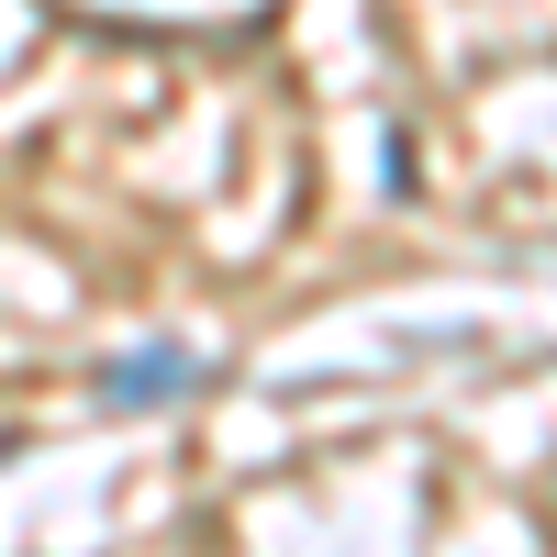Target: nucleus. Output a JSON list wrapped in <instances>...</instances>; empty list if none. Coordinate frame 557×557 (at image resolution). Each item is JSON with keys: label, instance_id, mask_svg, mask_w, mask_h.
Instances as JSON below:
<instances>
[{"label": "nucleus", "instance_id": "f257e3e1", "mask_svg": "<svg viewBox=\"0 0 557 557\" xmlns=\"http://www.w3.org/2000/svg\"><path fill=\"white\" fill-rule=\"evenodd\" d=\"M190 391H201V346H178V335L101 357V412H157V401H190Z\"/></svg>", "mask_w": 557, "mask_h": 557}, {"label": "nucleus", "instance_id": "f03ea898", "mask_svg": "<svg viewBox=\"0 0 557 557\" xmlns=\"http://www.w3.org/2000/svg\"><path fill=\"white\" fill-rule=\"evenodd\" d=\"M0 457H12V435H0Z\"/></svg>", "mask_w": 557, "mask_h": 557}]
</instances>
